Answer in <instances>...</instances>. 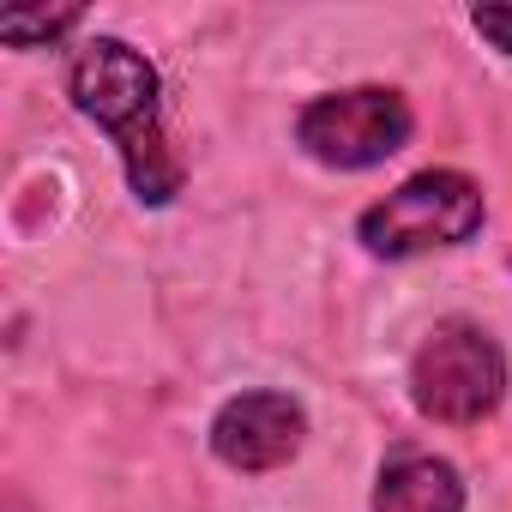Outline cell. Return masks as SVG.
I'll return each instance as SVG.
<instances>
[{
    "instance_id": "6da1fadb",
    "label": "cell",
    "mask_w": 512,
    "mask_h": 512,
    "mask_svg": "<svg viewBox=\"0 0 512 512\" xmlns=\"http://www.w3.org/2000/svg\"><path fill=\"white\" fill-rule=\"evenodd\" d=\"M67 97L73 109L109 133L127 193L151 211L175 205L187 187V163L169 145V121H163V73L151 67L145 49H133L127 37H85L67 55Z\"/></svg>"
},
{
    "instance_id": "7a4b0ae2",
    "label": "cell",
    "mask_w": 512,
    "mask_h": 512,
    "mask_svg": "<svg viewBox=\"0 0 512 512\" xmlns=\"http://www.w3.org/2000/svg\"><path fill=\"white\" fill-rule=\"evenodd\" d=\"M404 386H410L416 416H428L440 428H482L506 404L512 368H506L500 338L482 320L452 314V320L422 332V344L410 350Z\"/></svg>"
},
{
    "instance_id": "3957f363",
    "label": "cell",
    "mask_w": 512,
    "mask_h": 512,
    "mask_svg": "<svg viewBox=\"0 0 512 512\" xmlns=\"http://www.w3.org/2000/svg\"><path fill=\"white\" fill-rule=\"evenodd\" d=\"M488 223V193L464 169H416L398 181L386 199L362 205L356 241L368 260H422V253H446L476 241Z\"/></svg>"
},
{
    "instance_id": "277c9868",
    "label": "cell",
    "mask_w": 512,
    "mask_h": 512,
    "mask_svg": "<svg viewBox=\"0 0 512 512\" xmlns=\"http://www.w3.org/2000/svg\"><path fill=\"white\" fill-rule=\"evenodd\" d=\"M416 133V109L398 85H344V91H320L296 109V145L302 157H314L320 169L338 175H362L380 169L386 157H398Z\"/></svg>"
},
{
    "instance_id": "5b68a950",
    "label": "cell",
    "mask_w": 512,
    "mask_h": 512,
    "mask_svg": "<svg viewBox=\"0 0 512 512\" xmlns=\"http://www.w3.org/2000/svg\"><path fill=\"white\" fill-rule=\"evenodd\" d=\"M205 446L235 476H272V470H284V464L302 458V446H308V410H302V398L272 392V386L235 392V398H223L211 410Z\"/></svg>"
},
{
    "instance_id": "8992f818",
    "label": "cell",
    "mask_w": 512,
    "mask_h": 512,
    "mask_svg": "<svg viewBox=\"0 0 512 512\" xmlns=\"http://www.w3.org/2000/svg\"><path fill=\"white\" fill-rule=\"evenodd\" d=\"M368 512H464V476L440 452H392L374 476Z\"/></svg>"
},
{
    "instance_id": "52a82bcc",
    "label": "cell",
    "mask_w": 512,
    "mask_h": 512,
    "mask_svg": "<svg viewBox=\"0 0 512 512\" xmlns=\"http://www.w3.org/2000/svg\"><path fill=\"white\" fill-rule=\"evenodd\" d=\"M79 25H85V13H79V7H61V13H49V7H31V13H0V43H7V49H49V43L73 37Z\"/></svg>"
},
{
    "instance_id": "ba28073f",
    "label": "cell",
    "mask_w": 512,
    "mask_h": 512,
    "mask_svg": "<svg viewBox=\"0 0 512 512\" xmlns=\"http://www.w3.org/2000/svg\"><path fill=\"white\" fill-rule=\"evenodd\" d=\"M470 31H476L488 49L512 55V7H470Z\"/></svg>"
}]
</instances>
